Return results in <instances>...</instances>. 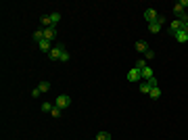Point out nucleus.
<instances>
[{
	"instance_id": "nucleus-1",
	"label": "nucleus",
	"mask_w": 188,
	"mask_h": 140,
	"mask_svg": "<svg viewBox=\"0 0 188 140\" xmlns=\"http://www.w3.org/2000/svg\"><path fill=\"white\" fill-rule=\"evenodd\" d=\"M71 105V96L69 94H59V96H56V100H55V107H59V109H67V107Z\"/></svg>"
},
{
	"instance_id": "nucleus-2",
	"label": "nucleus",
	"mask_w": 188,
	"mask_h": 140,
	"mask_svg": "<svg viewBox=\"0 0 188 140\" xmlns=\"http://www.w3.org/2000/svg\"><path fill=\"white\" fill-rule=\"evenodd\" d=\"M65 46L63 44H56V46H52V50L48 52V56H50V61H61V55L65 52Z\"/></svg>"
},
{
	"instance_id": "nucleus-3",
	"label": "nucleus",
	"mask_w": 188,
	"mask_h": 140,
	"mask_svg": "<svg viewBox=\"0 0 188 140\" xmlns=\"http://www.w3.org/2000/svg\"><path fill=\"white\" fill-rule=\"evenodd\" d=\"M163 23H165V19H163V17H159L157 21L148 23V31H151V34H159V31H161V25H163Z\"/></svg>"
},
{
	"instance_id": "nucleus-4",
	"label": "nucleus",
	"mask_w": 188,
	"mask_h": 140,
	"mask_svg": "<svg viewBox=\"0 0 188 140\" xmlns=\"http://www.w3.org/2000/svg\"><path fill=\"white\" fill-rule=\"evenodd\" d=\"M140 73H142V71H140V69H136V67H134V69H130V71H128V82L136 84V82H138L140 77H142Z\"/></svg>"
},
{
	"instance_id": "nucleus-5",
	"label": "nucleus",
	"mask_w": 188,
	"mask_h": 140,
	"mask_svg": "<svg viewBox=\"0 0 188 140\" xmlns=\"http://www.w3.org/2000/svg\"><path fill=\"white\" fill-rule=\"evenodd\" d=\"M144 19L148 23H153V21H157V19H159V13H157L155 8H146V11H144Z\"/></svg>"
},
{
	"instance_id": "nucleus-6",
	"label": "nucleus",
	"mask_w": 188,
	"mask_h": 140,
	"mask_svg": "<svg viewBox=\"0 0 188 140\" xmlns=\"http://www.w3.org/2000/svg\"><path fill=\"white\" fill-rule=\"evenodd\" d=\"M171 36H174V38H176V40H178L180 44L188 42V34L184 31V29H178V31H176V34H171Z\"/></svg>"
},
{
	"instance_id": "nucleus-7",
	"label": "nucleus",
	"mask_w": 188,
	"mask_h": 140,
	"mask_svg": "<svg viewBox=\"0 0 188 140\" xmlns=\"http://www.w3.org/2000/svg\"><path fill=\"white\" fill-rule=\"evenodd\" d=\"M55 38H56V29H55V27H46V29H44V40L52 42Z\"/></svg>"
},
{
	"instance_id": "nucleus-8",
	"label": "nucleus",
	"mask_w": 188,
	"mask_h": 140,
	"mask_svg": "<svg viewBox=\"0 0 188 140\" xmlns=\"http://www.w3.org/2000/svg\"><path fill=\"white\" fill-rule=\"evenodd\" d=\"M140 75H142V80H151V77H155V73H153V69L146 65L144 69H142V73H140Z\"/></svg>"
},
{
	"instance_id": "nucleus-9",
	"label": "nucleus",
	"mask_w": 188,
	"mask_h": 140,
	"mask_svg": "<svg viewBox=\"0 0 188 140\" xmlns=\"http://www.w3.org/2000/svg\"><path fill=\"white\" fill-rule=\"evenodd\" d=\"M38 46H40V50H42V52H50V50H52V42H48V40L40 42Z\"/></svg>"
},
{
	"instance_id": "nucleus-10",
	"label": "nucleus",
	"mask_w": 188,
	"mask_h": 140,
	"mask_svg": "<svg viewBox=\"0 0 188 140\" xmlns=\"http://www.w3.org/2000/svg\"><path fill=\"white\" fill-rule=\"evenodd\" d=\"M134 48H136V52H142V55H144L146 50H148V44L146 42H136L134 44Z\"/></svg>"
},
{
	"instance_id": "nucleus-11",
	"label": "nucleus",
	"mask_w": 188,
	"mask_h": 140,
	"mask_svg": "<svg viewBox=\"0 0 188 140\" xmlns=\"http://www.w3.org/2000/svg\"><path fill=\"white\" fill-rule=\"evenodd\" d=\"M140 92H142V94H148V92L153 90V88H151V86H148V82H146V80H142V82H140Z\"/></svg>"
},
{
	"instance_id": "nucleus-12",
	"label": "nucleus",
	"mask_w": 188,
	"mask_h": 140,
	"mask_svg": "<svg viewBox=\"0 0 188 140\" xmlns=\"http://www.w3.org/2000/svg\"><path fill=\"white\" fill-rule=\"evenodd\" d=\"M40 25L44 29H46V27H52V23H50V15H44V17H42V19H40Z\"/></svg>"
},
{
	"instance_id": "nucleus-13",
	"label": "nucleus",
	"mask_w": 188,
	"mask_h": 140,
	"mask_svg": "<svg viewBox=\"0 0 188 140\" xmlns=\"http://www.w3.org/2000/svg\"><path fill=\"white\" fill-rule=\"evenodd\" d=\"M34 40H36L38 44L44 42V29H36V31H34Z\"/></svg>"
},
{
	"instance_id": "nucleus-14",
	"label": "nucleus",
	"mask_w": 188,
	"mask_h": 140,
	"mask_svg": "<svg viewBox=\"0 0 188 140\" xmlns=\"http://www.w3.org/2000/svg\"><path fill=\"white\" fill-rule=\"evenodd\" d=\"M148 96L153 98V100H157V98H161V90H159V86H157V88H153V90L148 92Z\"/></svg>"
},
{
	"instance_id": "nucleus-15",
	"label": "nucleus",
	"mask_w": 188,
	"mask_h": 140,
	"mask_svg": "<svg viewBox=\"0 0 188 140\" xmlns=\"http://www.w3.org/2000/svg\"><path fill=\"white\" fill-rule=\"evenodd\" d=\"M59 21H61V13H52V15H50V23H52V27H55Z\"/></svg>"
},
{
	"instance_id": "nucleus-16",
	"label": "nucleus",
	"mask_w": 188,
	"mask_h": 140,
	"mask_svg": "<svg viewBox=\"0 0 188 140\" xmlns=\"http://www.w3.org/2000/svg\"><path fill=\"white\" fill-rule=\"evenodd\" d=\"M38 90L44 94V92H48V90H50V84H48V82H42V84H38Z\"/></svg>"
},
{
	"instance_id": "nucleus-17",
	"label": "nucleus",
	"mask_w": 188,
	"mask_h": 140,
	"mask_svg": "<svg viewBox=\"0 0 188 140\" xmlns=\"http://www.w3.org/2000/svg\"><path fill=\"white\" fill-rule=\"evenodd\" d=\"M96 140H111V134H109V132H98L96 134Z\"/></svg>"
},
{
	"instance_id": "nucleus-18",
	"label": "nucleus",
	"mask_w": 188,
	"mask_h": 140,
	"mask_svg": "<svg viewBox=\"0 0 188 140\" xmlns=\"http://www.w3.org/2000/svg\"><path fill=\"white\" fill-rule=\"evenodd\" d=\"M134 67H136V69H140V71H142V69H144V67H146V61H144V59H138Z\"/></svg>"
},
{
	"instance_id": "nucleus-19",
	"label": "nucleus",
	"mask_w": 188,
	"mask_h": 140,
	"mask_svg": "<svg viewBox=\"0 0 188 140\" xmlns=\"http://www.w3.org/2000/svg\"><path fill=\"white\" fill-rule=\"evenodd\" d=\"M52 109H55V107H52V103H42V111L50 113V111H52Z\"/></svg>"
},
{
	"instance_id": "nucleus-20",
	"label": "nucleus",
	"mask_w": 188,
	"mask_h": 140,
	"mask_svg": "<svg viewBox=\"0 0 188 140\" xmlns=\"http://www.w3.org/2000/svg\"><path fill=\"white\" fill-rule=\"evenodd\" d=\"M61 109H59V107H55V109H52V111H50V115H52V117H55V119H59V117H61Z\"/></svg>"
},
{
	"instance_id": "nucleus-21",
	"label": "nucleus",
	"mask_w": 188,
	"mask_h": 140,
	"mask_svg": "<svg viewBox=\"0 0 188 140\" xmlns=\"http://www.w3.org/2000/svg\"><path fill=\"white\" fill-rule=\"evenodd\" d=\"M142 59H144V61H148V59H155V52H153L151 48H148V50L144 52V56H142Z\"/></svg>"
},
{
	"instance_id": "nucleus-22",
	"label": "nucleus",
	"mask_w": 188,
	"mask_h": 140,
	"mask_svg": "<svg viewBox=\"0 0 188 140\" xmlns=\"http://www.w3.org/2000/svg\"><path fill=\"white\" fill-rule=\"evenodd\" d=\"M61 61H63V63H67V61H69V52H67V50L61 55Z\"/></svg>"
},
{
	"instance_id": "nucleus-23",
	"label": "nucleus",
	"mask_w": 188,
	"mask_h": 140,
	"mask_svg": "<svg viewBox=\"0 0 188 140\" xmlns=\"http://www.w3.org/2000/svg\"><path fill=\"white\" fill-rule=\"evenodd\" d=\"M94 140H96V138H94Z\"/></svg>"
}]
</instances>
